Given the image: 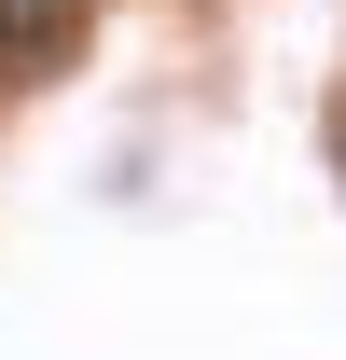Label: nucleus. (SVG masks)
Masks as SVG:
<instances>
[{
	"instance_id": "f257e3e1",
	"label": "nucleus",
	"mask_w": 346,
	"mask_h": 360,
	"mask_svg": "<svg viewBox=\"0 0 346 360\" xmlns=\"http://www.w3.org/2000/svg\"><path fill=\"white\" fill-rule=\"evenodd\" d=\"M70 28H84V0H0V84H14V70H42Z\"/></svg>"
}]
</instances>
